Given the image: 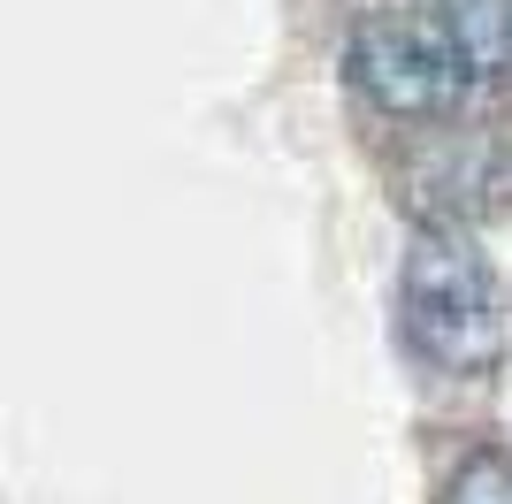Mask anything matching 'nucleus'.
I'll use <instances>...</instances> for the list:
<instances>
[{"mask_svg": "<svg viewBox=\"0 0 512 504\" xmlns=\"http://www.w3.org/2000/svg\"><path fill=\"white\" fill-rule=\"evenodd\" d=\"M398 329H406L413 359L436 367V375H490L505 359V298H497V275L482 260L467 230H421L398 268Z\"/></svg>", "mask_w": 512, "mask_h": 504, "instance_id": "obj_1", "label": "nucleus"}, {"mask_svg": "<svg viewBox=\"0 0 512 504\" xmlns=\"http://www.w3.org/2000/svg\"><path fill=\"white\" fill-rule=\"evenodd\" d=\"M344 77L367 107H383L398 123H428L451 115L482 92V69L467 62V46L451 31V16H375L344 46Z\"/></svg>", "mask_w": 512, "mask_h": 504, "instance_id": "obj_2", "label": "nucleus"}, {"mask_svg": "<svg viewBox=\"0 0 512 504\" xmlns=\"http://www.w3.org/2000/svg\"><path fill=\"white\" fill-rule=\"evenodd\" d=\"M451 31L467 46V62L482 69V84L512 77V0H467V8H451Z\"/></svg>", "mask_w": 512, "mask_h": 504, "instance_id": "obj_3", "label": "nucleus"}, {"mask_svg": "<svg viewBox=\"0 0 512 504\" xmlns=\"http://www.w3.org/2000/svg\"><path fill=\"white\" fill-rule=\"evenodd\" d=\"M436 504H512V459H505V451H474V459H459Z\"/></svg>", "mask_w": 512, "mask_h": 504, "instance_id": "obj_4", "label": "nucleus"}]
</instances>
